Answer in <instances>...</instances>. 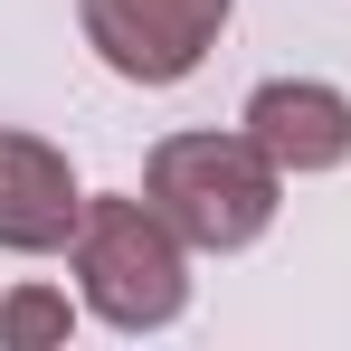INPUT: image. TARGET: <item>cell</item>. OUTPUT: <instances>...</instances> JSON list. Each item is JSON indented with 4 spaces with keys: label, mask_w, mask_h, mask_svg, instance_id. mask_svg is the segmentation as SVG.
I'll list each match as a JSON object with an SVG mask.
<instances>
[{
    "label": "cell",
    "mask_w": 351,
    "mask_h": 351,
    "mask_svg": "<svg viewBox=\"0 0 351 351\" xmlns=\"http://www.w3.org/2000/svg\"><path fill=\"white\" fill-rule=\"evenodd\" d=\"M143 199L180 228L190 256H237L276 228V199L285 171L256 152V133H162L152 162H143Z\"/></svg>",
    "instance_id": "cell-1"
},
{
    "label": "cell",
    "mask_w": 351,
    "mask_h": 351,
    "mask_svg": "<svg viewBox=\"0 0 351 351\" xmlns=\"http://www.w3.org/2000/svg\"><path fill=\"white\" fill-rule=\"evenodd\" d=\"M66 256H76V304L95 323H114V332H162L190 304V247L133 190H95Z\"/></svg>",
    "instance_id": "cell-2"
},
{
    "label": "cell",
    "mask_w": 351,
    "mask_h": 351,
    "mask_svg": "<svg viewBox=\"0 0 351 351\" xmlns=\"http://www.w3.org/2000/svg\"><path fill=\"white\" fill-rule=\"evenodd\" d=\"M228 10L237 0H76V29L123 86H180L209 66Z\"/></svg>",
    "instance_id": "cell-3"
},
{
    "label": "cell",
    "mask_w": 351,
    "mask_h": 351,
    "mask_svg": "<svg viewBox=\"0 0 351 351\" xmlns=\"http://www.w3.org/2000/svg\"><path fill=\"white\" fill-rule=\"evenodd\" d=\"M237 123L256 133V152L285 180H313V171H342L351 162V95L323 86V76H266Z\"/></svg>",
    "instance_id": "cell-4"
},
{
    "label": "cell",
    "mask_w": 351,
    "mask_h": 351,
    "mask_svg": "<svg viewBox=\"0 0 351 351\" xmlns=\"http://www.w3.org/2000/svg\"><path fill=\"white\" fill-rule=\"evenodd\" d=\"M76 219H86V190L66 152L38 133H0V256H58L76 247Z\"/></svg>",
    "instance_id": "cell-5"
},
{
    "label": "cell",
    "mask_w": 351,
    "mask_h": 351,
    "mask_svg": "<svg viewBox=\"0 0 351 351\" xmlns=\"http://www.w3.org/2000/svg\"><path fill=\"white\" fill-rule=\"evenodd\" d=\"M66 332H76V304H66V294H48V285L0 294V342L10 351H48V342H66Z\"/></svg>",
    "instance_id": "cell-6"
}]
</instances>
